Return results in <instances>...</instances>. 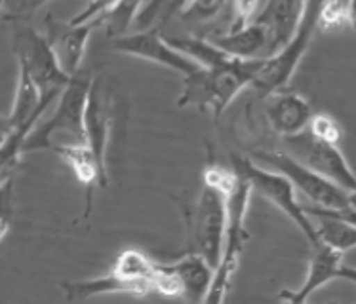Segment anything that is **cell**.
Returning a JSON list of instances; mask_svg holds the SVG:
<instances>
[{"mask_svg": "<svg viewBox=\"0 0 356 304\" xmlns=\"http://www.w3.org/2000/svg\"><path fill=\"white\" fill-rule=\"evenodd\" d=\"M261 65L263 59L236 58L227 65L200 67L195 73L183 76L177 107L210 110L213 118H219L244 87L254 84Z\"/></svg>", "mask_w": 356, "mask_h": 304, "instance_id": "1", "label": "cell"}, {"mask_svg": "<svg viewBox=\"0 0 356 304\" xmlns=\"http://www.w3.org/2000/svg\"><path fill=\"white\" fill-rule=\"evenodd\" d=\"M94 78L88 71L71 76L65 90L61 92L56 110L50 118L40 120L23 143V152L51 151L56 133H69L74 143H86V107Z\"/></svg>", "mask_w": 356, "mask_h": 304, "instance_id": "2", "label": "cell"}, {"mask_svg": "<svg viewBox=\"0 0 356 304\" xmlns=\"http://www.w3.org/2000/svg\"><path fill=\"white\" fill-rule=\"evenodd\" d=\"M189 230V251L202 255L216 268L223 257L229 226L227 194L216 187L204 185L197 203L185 210Z\"/></svg>", "mask_w": 356, "mask_h": 304, "instance_id": "3", "label": "cell"}, {"mask_svg": "<svg viewBox=\"0 0 356 304\" xmlns=\"http://www.w3.org/2000/svg\"><path fill=\"white\" fill-rule=\"evenodd\" d=\"M322 4L324 0H307L305 10H303V17L299 22L298 29L290 38V42L284 46L282 50L273 53L269 58L263 59L261 71L254 80V87L261 97L275 94L284 90L298 71L301 58L305 56L307 48L311 46L314 38V33L320 27V12H322Z\"/></svg>", "mask_w": 356, "mask_h": 304, "instance_id": "4", "label": "cell"}, {"mask_svg": "<svg viewBox=\"0 0 356 304\" xmlns=\"http://www.w3.org/2000/svg\"><path fill=\"white\" fill-rule=\"evenodd\" d=\"M231 162H233L234 171L242 174L250 181L254 192L263 196L273 205H277L286 217H290L299 226V230L305 234V238L309 239L311 247H316L322 244L318 230H316V225L307 215L305 205H301L298 202L296 187H293V183L286 175L277 171V169L270 171L267 167L257 166L250 156H236L234 154Z\"/></svg>", "mask_w": 356, "mask_h": 304, "instance_id": "5", "label": "cell"}, {"mask_svg": "<svg viewBox=\"0 0 356 304\" xmlns=\"http://www.w3.org/2000/svg\"><path fill=\"white\" fill-rule=\"evenodd\" d=\"M14 51L17 63L23 65L37 82L42 97H59L71 80V74L59 65L58 53L50 38L40 35L27 23H17L14 35Z\"/></svg>", "mask_w": 356, "mask_h": 304, "instance_id": "6", "label": "cell"}, {"mask_svg": "<svg viewBox=\"0 0 356 304\" xmlns=\"http://www.w3.org/2000/svg\"><path fill=\"white\" fill-rule=\"evenodd\" d=\"M254 158L286 175L293 183V187L301 190L309 200H313L318 208H326V210H347L349 208V190L326 179L324 175L316 174L314 169L305 166L298 158H293L288 152L257 151L254 152Z\"/></svg>", "mask_w": 356, "mask_h": 304, "instance_id": "7", "label": "cell"}, {"mask_svg": "<svg viewBox=\"0 0 356 304\" xmlns=\"http://www.w3.org/2000/svg\"><path fill=\"white\" fill-rule=\"evenodd\" d=\"M284 143L290 151L288 154L303 162L316 174L324 175L326 179L337 183L349 192L356 190V174L350 169L337 145L320 141L309 130L291 137H284Z\"/></svg>", "mask_w": 356, "mask_h": 304, "instance_id": "8", "label": "cell"}, {"mask_svg": "<svg viewBox=\"0 0 356 304\" xmlns=\"http://www.w3.org/2000/svg\"><path fill=\"white\" fill-rule=\"evenodd\" d=\"M111 50L124 53V56H131V58L145 59L151 63H159L183 76L195 73L202 67L198 65L195 59L185 56L183 51L175 50L174 46L168 42V38L162 37L159 29L138 31L131 35L111 38Z\"/></svg>", "mask_w": 356, "mask_h": 304, "instance_id": "9", "label": "cell"}, {"mask_svg": "<svg viewBox=\"0 0 356 304\" xmlns=\"http://www.w3.org/2000/svg\"><path fill=\"white\" fill-rule=\"evenodd\" d=\"M343 259H345V251H339L335 247L327 246V244H320L313 247V257L309 261V270H307V278L303 285L299 289H284L280 291V301L290 304H303L309 301L314 291L324 287L326 283L332 280L339 278V272L343 268Z\"/></svg>", "mask_w": 356, "mask_h": 304, "instance_id": "10", "label": "cell"}, {"mask_svg": "<svg viewBox=\"0 0 356 304\" xmlns=\"http://www.w3.org/2000/svg\"><path fill=\"white\" fill-rule=\"evenodd\" d=\"M267 97V122L277 135L284 139L309 130L314 110L305 97L286 90L275 92Z\"/></svg>", "mask_w": 356, "mask_h": 304, "instance_id": "11", "label": "cell"}, {"mask_svg": "<svg viewBox=\"0 0 356 304\" xmlns=\"http://www.w3.org/2000/svg\"><path fill=\"white\" fill-rule=\"evenodd\" d=\"M46 27H48L46 37L50 38L51 46L58 53L59 65L63 67V71L71 76L80 73V65H82L84 53H86L88 38L99 25L95 22L80 23V25H73L69 22L61 25L48 17Z\"/></svg>", "mask_w": 356, "mask_h": 304, "instance_id": "12", "label": "cell"}, {"mask_svg": "<svg viewBox=\"0 0 356 304\" xmlns=\"http://www.w3.org/2000/svg\"><path fill=\"white\" fill-rule=\"evenodd\" d=\"M111 130V95L102 82L94 78L86 107V145L107 175V141Z\"/></svg>", "mask_w": 356, "mask_h": 304, "instance_id": "13", "label": "cell"}, {"mask_svg": "<svg viewBox=\"0 0 356 304\" xmlns=\"http://www.w3.org/2000/svg\"><path fill=\"white\" fill-rule=\"evenodd\" d=\"M305 2L307 0H267L261 14L255 17V22L269 29V56L280 51L290 42L303 17Z\"/></svg>", "mask_w": 356, "mask_h": 304, "instance_id": "14", "label": "cell"}, {"mask_svg": "<svg viewBox=\"0 0 356 304\" xmlns=\"http://www.w3.org/2000/svg\"><path fill=\"white\" fill-rule=\"evenodd\" d=\"M51 151L73 167L76 179L82 183V187L86 190L84 219H88L90 213H92V192H94V187L99 185L102 189H105L109 185V177L103 174V169L99 166L97 158H95L94 151L86 143H61V145H51Z\"/></svg>", "mask_w": 356, "mask_h": 304, "instance_id": "15", "label": "cell"}, {"mask_svg": "<svg viewBox=\"0 0 356 304\" xmlns=\"http://www.w3.org/2000/svg\"><path fill=\"white\" fill-rule=\"evenodd\" d=\"M65 301H86V298L99 297V295H134V297H145L149 293H154L151 283L131 282L124 280L111 270L109 274L99 276L94 280H82V282H65Z\"/></svg>", "mask_w": 356, "mask_h": 304, "instance_id": "16", "label": "cell"}, {"mask_svg": "<svg viewBox=\"0 0 356 304\" xmlns=\"http://www.w3.org/2000/svg\"><path fill=\"white\" fill-rule=\"evenodd\" d=\"M233 58L238 59H265L269 58V29L261 23H250L238 31H229L225 35L208 38Z\"/></svg>", "mask_w": 356, "mask_h": 304, "instance_id": "17", "label": "cell"}, {"mask_svg": "<svg viewBox=\"0 0 356 304\" xmlns=\"http://www.w3.org/2000/svg\"><path fill=\"white\" fill-rule=\"evenodd\" d=\"M170 268L174 270L175 276L181 282L183 297H187L189 301H197V303L198 301L204 303L216 268L211 267L202 255L191 253V251H187V255L181 257L179 261L172 262Z\"/></svg>", "mask_w": 356, "mask_h": 304, "instance_id": "18", "label": "cell"}, {"mask_svg": "<svg viewBox=\"0 0 356 304\" xmlns=\"http://www.w3.org/2000/svg\"><path fill=\"white\" fill-rule=\"evenodd\" d=\"M305 211L309 217H318V230L320 242H324L327 246L335 247L339 251H349L356 247V225L349 223L347 219L334 215L332 211L326 208H318V205H305Z\"/></svg>", "mask_w": 356, "mask_h": 304, "instance_id": "19", "label": "cell"}, {"mask_svg": "<svg viewBox=\"0 0 356 304\" xmlns=\"http://www.w3.org/2000/svg\"><path fill=\"white\" fill-rule=\"evenodd\" d=\"M159 268L160 262H154L145 253H141L138 249H126L115 259V264L111 270L124 280L151 283L154 291L153 283L156 274H159Z\"/></svg>", "mask_w": 356, "mask_h": 304, "instance_id": "20", "label": "cell"}, {"mask_svg": "<svg viewBox=\"0 0 356 304\" xmlns=\"http://www.w3.org/2000/svg\"><path fill=\"white\" fill-rule=\"evenodd\" d=\"M191 0H149L145 6L139 10L134 27L138 31L159 29L172 22L174 15H181Z\"/></svg>", "mask_w": 356, "mask_h": 304, "instance_id": "21", "label": "cell"}, {"mask_svg": "<svg viewBox=\"0 0 356 304\" xmlns=\"http://www.w3.org/2000/svg\"><path fill=\"white\" fill-rule=\"evenodd\" d=\"M350 0H324L320 12V29H341L349 23Z\"/></svg>", "mask_w": 356, "mask_h": 304, "instance_id": "22", "label": "cell"}, {"mask_svg": "<svg viewBox=\"0 0 356 304\" xmlns=\"http://www.w3.org/2000/svg\"><path fill=\"white\" fill-rule=\"evenodd\" d=\"M227 0H191L181 12V19L187 23H208L216 19L225 8Z\"/></svg>", "mask_w": 356, "mask_h": 304, "instance_id": "23", "label": "cell"}, {"mask_svg": "<svg viewBox=\"0 0 356 304\" xmlns=\"http://www.w3.org/2000/svg\"><path fill=\"white\" fill-rule=\"evenodd\" d=\"M309 131L316 139L324 141V143H332V145H339L343 137L341 126L330 115H314L309 124Z\"/></svg>", "mask_w": 356, "mask_h": 304, "instance_id": "24", "label": "cell"}, {"mask_svg": "<svg viewBox=\"0 0 356 304\" xmlns=\"http://www.w3.org/2000/svg\"><path fill=\"white\" fill-rule=\"evenodd\" d=\"M48 0H4V19L14 23H27L33 14Z\"/></svg>", "mask_w": 356, "mask_h": 304, "instance_id": "25", "label": "cell"}, {"mask_svg": "<svg viewBox=\"0 0 356 304\" xmlns=\"http://www.w3.org/2000/svg\"><path fill=\"white\" fill-rule=\"evenodd\" d=\"M259 6V0H234V22L231 31H238L254 23V15Z\"/></svg>", "mask_w": 356, "mask_h": 304, "instance_id": "26", "label": "cell"}, {"mask_svg": "<svg viewBox=\"0 0 356 304\" xmlns=\"http://www.w3.org/2000/svg\"><path fill=\"white\" fill-rule=\"evenodd\" d=\"M14 175L2 179V187H0V196H2V232L0 238H6L8 230H10V219H12V190H14Z\"/></svg>", "mask_w": 356, "mask_h": 304, "instance_id": "27", "label": "cell"}, {"mask_svg": "<svg viewBox=\"0 0 356 304\" xmlns=\"http://www.w3.org/2000/svg\"><path fill=\"white\" fill-rule=\"evenodd\" d=\"M339 278H341V280H349V282L356 283V268L349 267V264H343L341 272H339Z\"/></svg>", "mask_w": 356, "mask_h": 304, "instance_id": "28", "label": "cell"}, {"mask_svg": "<svg viewBox=\"0 0 356 304\" xmlns=\"http://www.w3.org/2000/svg\"><path fill=\"white\" fill-rule=\"evenodd\" d=\"M327 211H332L334 215H339V217L343 219H347L349 223H353V225H356V211L355 210H327Z\"/></svg>", "mask_w": 356, "mask_h": 304, "instance_id": "29", "label": "cell"}, {"mask_svg": "<svg viewBox=\"0 0 356 304\" xmlns=\"http://www.w3.org/2000/svg\"><path fill=\"white\" fill-rule=\"evenodd\" d=\"M349 25L356 31V0H350L349 8Z\"/></svg>", "mask_w": 356, "mask_h": 304, "instance_id": "30", "label": "cell"}, {"mask_svg": "<svg viewBox=\"0 0 356 304\" xmlns=\"http://www.w3.org/2000/svg\"><path fill=\"white\" fill-rule=\"evenodd\" d=\"M349 210H355L356 211V190L350 192V198H349Z\"/></svg>", "mask_w": 356, "mask_h": 304, "instance_id": "31", "label": "cell"}]
</instances>
